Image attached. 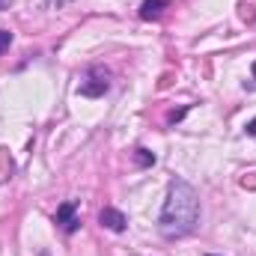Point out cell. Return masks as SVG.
<instances>
[{
  "label": "cell",
  "instance_id": "5",
  "mask_svg": "<svg viewBox=\"0 0 256 256\" xmlns=\"http://www.w3.org/2000/svg\"><path fill=\"white\" fill-rule=\"evenodd\" d=\"M167 6H170V0H143V6H140V18H143V21H155V18L164 15Z\"/></svg>",
  "mask_w": 256,
  "mask_h": 256
},
{
  "label": "cell",
  "instance_id": "1",
  "mask_svg": "<svg viewBox=\"0 0 256 256\" xmlns=\"http://www.w3.org/2000/svg\"><path fill=\"white\" fill-rule=\"evenodd\" d=\"M200 224V196L185 179H173L167 188V200L158 218V230L164 238H185Z\"/></svg>",
  "mask_w": 256,
  "mask_h": 256
},
{
  "label": "cell",
  "instance_id": "7",
  "mask_svg": "<svg viewBox=\"0 0 256 256\" xmlns=\"http://www.w3.org/2000/svg\"><path fill=\"white\" fill-rule=\"evenodd\" d=\"M9 45H12V33H9V30H0V54H3Z\"/></svg>",
  "mask_w": 256,
  "mask_h": 256
},
{
  "label": "cell",
  "instance_id": "3",
  "mask_svg": "<svg viewBox=\"0 0 256 256\" xmlns=\"http://www.w3.org/2000/svg\"><path fill=\"white\" fill-rule=\"evenodd\" d=\"M98 220H102V226H108L110 232H122L128 226V220H126V214L120 212V208H102V214H98Z\"/></svg>",
  "mask_w": 256,
  "mask_h": 256
},
{
  "label": "cell",
  "instance_id": "11",
  "mask_svg": "<svg viewBox=\"0 0 256 256\" xmlns=\"http://www.w3.org/2000/svg\"><path fill=\"white\" fill-rule=\"evenodd\" d=\"M254 78H256V63H254Z\"/></svg>",
  "mask_w": 256,
  "mask_h": 256
},
{
  "label": "cell",
  "instance_id": "10",
  "mask_svg": "<svg viewBox=\"0 0 256 256\" xmlns=\"http://www.w3.org/2000/svg\"><path fill=\"white\" fill-rule=\"evenodd\" d=\"M51 3H57V6H63V3H66V0H51Z\"/></svg>",
  "mask_w": 256,
  "mask_h": 256
},
{
  "label": "cell",
  "instance_id": "12",
  "mask_svg": "<svg viewBox=\"0 0 256 256\" xmlns=\"http://www.w3.org/2000/svg\"><path fill=\"white\" fill-rule=\"evenodd\" d=\"M208 256H212V254H208Z\"/></svg>",
  "mask_w": 256,
  "mask_h": 256
},
{
  "label": "cell",
  "instance_id": "6",
  "mask_svg": "<svg viewBox=\"0 0 256 256\" xmlns=\"http://www.w3.org/2000/svg\"><path fill=\"white\" fill-rule=\"evenodd\" d=\"M137 164H143V167H149V164H155V155H152L149 149H137Z\"/></svg>",
  "mask_w": 256,
  "mask_h": 256
},
{
  "label": "cell",
  "instance_id": "9",
  "mask_svg": "<svg viewBox=\"0 0 256 256\" xmlns=\"http://www.w3.org/2000/svg\"><path fill=\"white\" fill-rule=\"evenodd\" d=\"M12 6V0H0V9H9Z\"/></svg>",
  "mask_w": 256,
  "mask_h": 256
},
{
  "label": "cell",
  "instance_id": "4",
  "mask_svg": "<svg viewBox=\"0 0 256 256\" xmlns=\"http://www.w3.org/2000/svg\"><path fill=\"white\" fill-rule=\"evenodd\" d=\"M60 226H63L66 232H74L78 226H80V218L74 214V202H63L60 208H57V218H54Z\"/></svg>",
  "mask_w": 256,
  "mask_h": 256
},
{
  "label": "cell",
  "instance_id": "2",
  "mask_svg": "<svg viewBox=\"0 0 256 256\" xmlns=\"http://www.w3.org/2000/svg\"><path fill=\"white\" fill-rule=\"evenodd\" d=\"M108 78H110V74H108L104 68H90V74H86V80H80L78 92L86 96V98H98V96H104V92L110 90V80H108Z\"/></svg>",
  "mask_w": 256,
  "mask_h": 256
},
{
  "label": "cell",
  "instance_id": "8",
  "mask_svg": "<svg viewBox=\"0 0 256 256\" xmlns=\"http://www.w3.org/2000/svg\"><path fill=\"white\" fill-rule=\"evenodd\" d=\"M248 134H250V137H256V120H250V122H248Z\"/></svg>",
  "mask_w": 256,
  "mask_h": 256
}]
</instances>
